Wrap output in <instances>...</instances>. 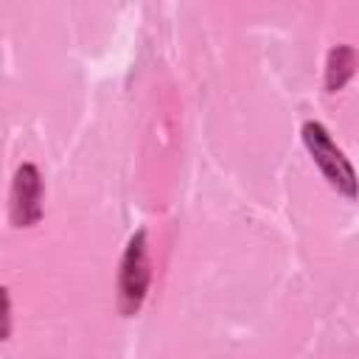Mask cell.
I'll list each match as a JSON object with an SVG mask.
<instances>
[{
	"instance_id": "cell-1",
	"label": "cell",
	"mask_w": 359,
	"mask_h": 359,
	"mask_svg": "<svg viewBox=\"0 0 359 359\" xmlns=\"http://www.w3.org/2000/svg\"><path fill=\"white\" fill-rule=\"evenodd\" d=\"M303 143L309 149V154L314 157L317 168L323 171V177L339 191L345 194L348 199H353L359 194V180H356V171L353 165L348 163V157L342 154V149L331 140L328 129L317 121H309L303 123Z\"/></svg>"
},
{
	"instance_id": "cell-2",
	"label": "cell",
	"mask_w": 359,
	"mask_h": 359,
	"mask_svg": "<svg viewBox=\"0 0 359 359\" xmlns=\"http://www.w3.org/2000/svg\"><path fill=\"white\" fill-rule=\"evenodd\" d=\"M151 283V264H149V244H146V233L137 230L121 258V269H118V309L121 314L132 317L140 311L146 292Z\"/></svg>"
},
{
	"instance_id": "cell-3",
	"label": "cell",
	"mask_w": 359,
	"mask_h": 359,
	"mask_svg": "<svg viewBox=\"0 0 359 359\" xmlns=\"http://www.w3.org/2000/svg\"><path fill=\"white\" fill-rule=\"evenodd\" d=\"M8 213L17 227H31L42 216V177L34 163H22L11 182Z\"/></svg>"
},
{
	"instance_id": "cell-4",
	"label": "cell",
	"mask_w": 359,
	"mask_h": 359,
	"mask_svg": "<svg viewBox=\"0 0 359 359\" xmlns=\"http://www.w3.org/2000/svg\"><path fill=\"white\" fill-rule=\"evenodd\" d=\"M356 73V50L351 45H337L325 59V87L328 93L342 90Z\"/></svg>"
},
{
	"instance_id": "cell-5",
	"label": "cell",
	"mask_w": 359,
	"mask_h": 359,
	"mask_svg": "<svg viewBox=\"0 0 359 359\" xmlns=\"http://www.w3.org/2000/svg\"><path fill=\"white\" fill-rule=\"evenodd\" d=\"M11 334V297L8 292H3V339H8Z\"/></svg>"
}]
</instances>
